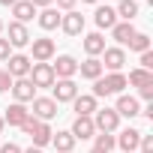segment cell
Instances as JSON below:
<instances>
[{
    "label": "cell",
    "mask_w": 153,
    "mask_h": 153,
    "mask_svg": "<svg viewBox=\"0 0 153 153\" xmlns=\"http://www.w3.org/2000/svg\"><path fill=\"white\" fill-rule=\"evenodd\" d=\"M30 3H33L36 9H48V6H54V0H30Z\"/></svg>",
    "instance_id": "37"
},
{
    "label": "cell",
    "mask_w": 153,
    "mask_h": 153,
    "mask_svg": "<svg viewBox=\"0 0 153 153\" xmlns=\"http://www.w3.org/2000/svg\"><path fill=\"white\" fill-rule=\"evenodd\" d=\"M21 132L24 135H30L33 138V147H45V144H51V126L48 123H42V120H36V117H27L24 123H21Z\"/></svg>",
    "instance_id": "2"
},
{
    "label": "cell",
    "mask_w": 153,
    "mask_h": 153,
    "mask_svg": "<svg viewBox=\"0 0 153 153\" xmlns=\"http://www.w3.org/2000/svg\"><path fill=\"white\" fill-rule=\"evenodd\" d=\"M51 72H54V78H72V75L78 72V60H75L72 54H60L51 63Z\"/></svg>",
    "instance_id": "8"
},
{
    "label": "cell",
    "mask_w": 153,
    "mask_h": 153,
    "mask_svg": "<svg viewBox=\"0 0 153 153\" xmlns=\"http://www.w3.org/2000/svg\"><path fill=\"white\" fill-rule=\"evenodd\" d=\"M27 78H30V84L39 90V87H54V72H51V63H33L30 66V75H27Z\"/></svg>",
    "instance_id": "6"
},
{
    "label": "cell",
    "mask_w": 153,
    "mask_h": 153,
    "mask_svg": "<svg viewBox=\"0 0 153 153\" xmlns=\"http://www.w3.org/2000/svg\"><path fill=\"white\" fill-rule=\"evenodd\" d=\"M12 96H15V102L27 105V102L36 99V87L30 84V78H15L12 81Z\"/></svg>",
    "instance_id": "12"
},
{
    "label": "cell",
    "mask_w": 153,
    "mask_h": 153,
    "mask_svg": "<svg viewBox=\"0 0 153 153\" xmlns=\"http://www.w3.org/2000/svg\"><path fill=\"white\" fill-rule=\"evenodd\" d=\"M135 33H138V30L132 27V21H117V24L111 27V36H114L120 45H129V39H132Z\"/></svg>",
    "instance_id": "22"
},
{
    "label": "cell",
    "mask_w": 153,
    "mask_h": 153,
    "mask_svg": "<svg viewBox=\"0 0 153 153\" xmlns=\"http://www.w3.org/2000/svg\"><path fill=\"white\" fill-rule=\"evenodd\" d=\"M138 150H141V153H153V135H144V132H141V141H138Z\"/></svg>",
    "instance_id": "31"
},
{
    "label": "cell",
    "mask_w": 153,
    "mask_h": 153,
    "mask_svg": "<svg viewBox=\"0 0 153 153\" xmlns=\"http://www.w3.org/2000/svg\"><path fill=\"white\" fill-rule=\"evenodd\" d=\"M6 63H9L6 72L12 75V78H27V75H30V66H33V60H30L27 54H12Z\"/></svg>",
    "instance_id": "10"
},
{
    "label": "cell",
    "mask_w": 153,
    "mask_h": 153,
    "mask_svg": "<svg viewBox=\"0 0 153 153\" xmlns=\"http://www.w3.org/2000/svg\"><path fill=\"white\" fill-rule=\"evenodd\" d=\"M93 126H96V132H117L120 117H117L114 108H96L93 111Z\"/></svg>",
    "instance_id": "5"
},
{
    "label": "cell",
    "mask_w": 153,
    "mask_h": 153,
    "mask_svg": "<svg viewBox=\"0 0 153 153\" xmlns=\"http://www.w3.org/2000/svg\"><path fill=\"white\" fill-rule=\"evenodd\" d=\"M54 39H48V36H39V39H30V60L33 63H48L51 57H54Z\"/></svg>",
    "instance_id": "3"
},
{
    "label": "cell",
    "mask_w": 153,
    "mask_h": 153,
    "mask_svg": "<svg viewBox=\"0 0 153 153\" xmlns=\"http://www.w3.org/2000/svg\"><path fill=\"white\" fill-rule=\"evenodd\" d=\"M6 42H9L12 48H24V45H30V30H27V24L12 21L9 30H6Z\"/></svg>",
    "instance_id": "11"
},
{
    "label": "cell",
    "mask_w": 153,
    "mask_h": 153,
    "mask_svg": "<svg viewBox=\"0 0 153 153\" xmlns=\"http://www.w3.org/2000/svg\"><path fill=\"white\" fill-rule=\"evenodd\" d=\"M30 117V111H27V105H21V102H12L9 108H6V114H3V123H9V126H18L21 129V123Z\"/></svg>",
    "instance_id": "17"
},
{
    "label": "cell",
    "mask_w": 153,
    "mask_h": 153,
    "mask_svg": "<svg viewBox=\"0 0 153 153\" xmlns=\"http://www.w3.org/2000/svg\"><path fill=\"white\" fill-rule=\"evenodd\" d=\"M129 48H132V51H138V54L150 51V36H147V33H135V36L129 39Z\"/></svg>",
    "instance_id": "29"
},
{
    "label": "cell",
    "mask_w": 153,
    "mask_h": 153,
    "mask_svg": "<svg viewBox=\"0 0 153 153\" xmlns=\"http://www.w3.org/2000/svg\"><path fill=\"white\" fill-rule=\"evenodd\" d=\"M0 153H21L18 144H0Z\"/></svg>",
    "instance_id": "36"
},
{
    "label": "cell",
    "mask_w": 153,
    "mask_h": 153,
    "mask_svg": "<svg viewBox=\"0 0 153 153\" xmlns=\"http://www.w3.org/2000/svg\"><path fill=\"white\" fill-rule=\"evenodd\" d=\"M102 57H105V60H99V63H102V69H108V72H120V66L126 63V51H123V48H105Z\"/></svg>",
    "instance_id": "13"
},
{
    "label": "cell",
    "mask_w": 153,
    "mask_h": 153,
    "mask_svg": "<svg viewBox=\"0 0 153 153\" xmlns=\"http://www.w3.org/2000/svg\"><path fill=\"white\" fill-rule=\"evenodd\" d=\"M138 93H141V99H144V102H153V84H147V87H138Z\"/></svg>",
    "instance_id": "34"
},
{
    "label": "cell",
    "mask_w": 153,
    "mask_h": 153,
    "mask_svg": "<svg viewBox=\"0 0 153 153\" xmlns=\"http://www.w3.org/2000/svg\"><path fill=\"white\" fill-rule=\"evenodd\" d=\"M9 57H12V45H9V42L3 39V36H0V60H3V63H6Z\"/></svg>",
    "instance_id": "32"
},
{
    "label": "cell",
    "mask_w": 153,
    "mask_h": 153,
    "mask_svg": "<svg viewBox=\"0 0 153 153\" xmlns=\"http://www.w3.org/2000/svg\"><path fill=\"white\" fill-rule=\"evenodd\" d=\"M93 21H96L99 30H111V27L117 24V12H114V6H96Z\"/></svg>",
    "instance_id": "18"
},
{
    "label": "cell",
    "mask_w": 153,
    "mask_h": 153,
    "mask_svg": "<svg viewBox=\"0 0 153 153\" xmlns=\"http://www.w3.org/2000/svg\"><path fill=\"white\" fill-rule=\"evenodd\" d=\"M51 144L57 153H72L75 138H72V132H51Z\"/></svg>",
    "instance_id": "24"
},
{
    "label": "cell",
    "mask_w": 153,
    "mask_h": 153,
    "mask_svg": "<svg viewBox=\"0 0 153 153\" xmlns=\"http://www.w3.org/2000/svg\"><path fill=\"white\" fill-rule=\"evenodd\" d=\"M93 138H96V150H102V153H111V150L117 147V138H114L111 132H96Z\"/></svg>",
    "instance_id": "28"
},
{
    "label": "cell",
    "mask_w": 153,
    "mask_h": 153,
    "mask_svg": "<svg viewBox=\"0 0 153 153\" xmlns=\"http://www.w3.org/2000/svg\"><path fill=\"white\" fill-rule=\"evenodd\" d=\"M75 96H78V84H75L72 78H57L54 87H51V99L60 105V102H72Z\"/></svg>",
    "instance_id": "7"
},
{
    "label": "cell",
    "mask_w": 153,
    "mask_h": 153,
    "mask_svg": "<svg viewBox=\"0 0 153 153\" xmlns=\"http://www.w3.org/2000/svg\"><path fill=\"white\" fill-rule=\"evenodd\" d=\"M60 30H63L66 36H78V33L84 30V15H81L78 9H69V12L60 18Z\"/></svg>",
    "instance_id": "9"
},
{
    "label": "cell",
    "mask_w": 153,
    "mask_h": 153,
    "mask_svg": "<svg viewBox=\"0 0 153 153\" xmlns=\"http://www.w3.org/2000/svg\"><path fill=\"white\" fill-rule=\"evenodd\" d=\"M126 87V75L123 72H108V75H99V78L93 81V93L96 99H105V96H120Z\"/></svg>",
    "instance_id": "1"
},
{
    "label": "cell",
    "mask_w": 153,
    "mask_h": 153,
    "mask_svg": "<svg viewBox=\"0 0 153 153\" xmlns=\"http://www.w3.org/2000/svg\"><path fill=\"white\" fill-rule=\"evenodd\" d=\"M126 84H132V87H147V84H153V72H147V69H132L129 72V78H126Z\"/></svg>",
    "instance_id": "26"
},
{
    "label": "cell",
    "mask_w": 153,
    "mask_h": 153,
    "mask_svg": "<svg viewBox=\"0 0 153 153\" xmlns=\"http://www.w3.org/2000/svg\"><path fill=\"white\" fill-rule=\"evenodd\" d=\"M114 111H117V117H138V114H141V105H138V99H135V96L120 93V96H117Z\"/></svg>",
    "instance_id": "14"
},
{
    "label": "cell",
    "mask_w": 153,
    "mask_h": 153,
    "mask_svg": "<svg viewBox=\"0 0 153 153\" xmlns=\"http://www.w3.org/2000/svg\"><path fill=\"white\" fill-rule=\"evenodd\" d=\"M3 126H6V123H3V117H0V132H3Z\"/></svg>",
    "instance_id": "42"
},
{
    "label": "cell",
    "mask_w": 153,
    "mask_h": 153,
    "mask_svg": "<svg viewBox=\"0 0 153 153\" xmlns=\"http://www.w3.org/2000/svg\"><path fill=\"white\" fill-rule=\"evenodd\" d=\"M30 105H33V108H30V117H36V120H42V123H48L51 117H57V102H54L51 96H36Z\"/></svg>",
    "instance_id": "4"
},
{
    "label": "cell",
    "mask_w": 153,
    "mask_h": 153,
    "mask_svg": "<svg viewBox=\"0 0 153 153\" xmlns=\"http://www.w3.org/2000/svg\"><path fill=\"white\" fill-rule=\"evenodd\" d=\"M18 0H0V6H15Z\"/></svg>",
    "instance_id": "38"
},
{
    "label": "cell",
    "mask_w": 153,
    "mask_h": 153,
    "mask_svg": "<svg viewBox=\"0 0 153 153\" xmlns=\"http://www.w3.org/2000/svg\"><path fill=\"white\" fill-rule=\"evenodd\" d=\"M84 51H87L90 57H99V54L105 51V36H102V33H87V36H84Z\"/></svg>",
    "instance_id": "23"
},
{
    "label": "cell",
    "mask_w": 153,
    "mask_h": 153,
    "mask_svg": "<svg viewBox=\"0 0 153 153\" xmlns=\"http://www.w3.org/2000/svg\"><path fill=\"white\" fill-rule=\"evenodd\" d=\"M60 18H63V15H60L54 6H48V9H42V12L36 15V21H39L42 30H57V27H60Z\"/></svg>",
    "instance_id": "20"
},
{
    "label": "cell",
    "mask_w": 153,
    "mask_h": 153,
    "mask_svg": "<svg viewBox=\"0 0 153 153\" xmlns=\"http://www.w3.org/2000/svg\"><path fill=\"white\" fill-rule=\"evenodd\" d=\"M54 3H57V9H75V3H78V0H54Z\"/></svg>",
    "instance_id": "35"
},
{
    "label": "cell",
    "mask_w": 153,
    "mask_h": 153,
    "mask_svg": "<svg viewBox=\"0 0 153 153\" xmlns=\"http://www.w3.org/2000/svg\"><path fill=\"white\" fill-rule=\"evenodd\" d=\"M3 30H6V24H3V21H0V36H3Z\"/></svg>",
    "instance_id": "40"
},
{
    "label": "cell",
    "mask_w": 153,
    "mask_h": 153,
    "mask_svg": "<svg viewBox=\"0 0 153 153\" xmlns=\"http://www.w3.org/2000/svg\"><path fill=\"white\" fill-rule=\"evenodd\" d=\"M114 138H117V144H120L123 153H135V150H138V141H141V132H138V129H123V132L114 135Z\"/></svg>",
    "instance_id": "19"
},
{
    "label": "cell",
    "mask_w": 153,
    "mask_h": 153,
    "mask_svg": "<svg viewBox=\"0 0 153 153\" xmlns=\"http://www.w3.org/2000/svg\"><path fill=\"white\" fill-rule=\"evenodd\" d=\"M12 81H15L12 75H9L6 69H0V93H6V90H12Z\"/></svg>",
    "instance_id": "30"
},
{
    "label": "cell",
    "mask_w": 153,
    "mask_h": 153,
    "mask_svg": "<svg viewBox=\"0 0 153 153\" xmlns=\"http://www.w3.org/2000/svg\"><path fill=\"white\" fill-rule=\"evenodd\" d=\"M141 69H147V72L153 69V51H144L141 54Z\"/></svg>",
    "instance_id": "33"
},
{
    "label": "cell",
    "mask_w": 153,
    "mask_h": 153,
    "mask_svg": "<svg viewBox=\"0 0 153 153\" xmlns=\"http://www.w3.org/2000/svg\"><path fill=\"white\" fill-rule=\"evenodd\" d=\"M21 153H42L39 147H30V150H21Z\"/></svg>",
    "instance_id": "39"
},
{
    "label": "cell",
    "mask_w": 153,
    "mask_h": 153,
    "mask_svg": "<svg viewBox=\"0 0 153 153\" xmlns=\"http://www.w3.org/2000/svg\"><path fill=\"white\" fill-rule=\"evenodd\" d=\"M72 108H75V117H93V111L99 105H96V96L84 93V96H75L72 99Z\"/></svg>",
    "instance_id": "16"
},
{
    "label": "cell",
    "mask_w": 153,
    "mask_h": 153,
    "mask_svg": "<svg viewBox=\"0 0 153 153\" xmlns=\"http://www.w3.org/2000/svg\"><path fill=\"white\" fill-rule=\"evenodd\" d=\"M78 72H81V78H90V81H96L99 75H102V63H99L96 57H87L84 63H78Z\"/></svg>",
    "instance_id": "25"
},
{
    "label": "cell",
    "mask_w": 153,
    "mask_h": 153,
    "mask_svg": "<svg viewBox=\"0 0 153 153\" xmlns=\"http://www.w3.org/2000/svg\"><path fill=\"white\" fill-rule=\"evenodd\" d=\"M90 153H102V150H96V147H93V150H90Z\"/></svg>",
    "instance_id": "43"
},
{
    "label": "cell",
    "mask_w": 153,
    "mask_h": 153,
    "mask_svg": "<svg viewBox=\"0 0 153 153\" xmlns=\"http://www.w3.org/2000/svg\"><path fill=\"white\" fill-rule=\"evenodd\" d=\"M12 15H15V21H18V24H27V21H33L36 6L30 3V0H18V3L12 6Z\"/></svg>",
    "instance_id": "21"
},
{
    "label": "cell",
    "mask_w": 153,
    "mask_h": 153,
    "mask_svg": "<svg viewBox=\"0 0 153 153\" xmlns=\"http://www.w3.org/2000/svg\"><path fill=\"white\" fill-rule=\"evenodd\" d=\"M114 12H117V18H123V21H132V18L138 15V3H135V0H120Z\"/></svg>",
    "instance_id": "27"
},
{
    "label": "cell",
    "mask_w": 153,
    "mask_h": 153,
    "mask_svg": "<svg viewBox=\"0 0 153 153\" xmlns=\"http://www.w3.org/2000/svg\"><path fill=\"white\" fill-rule=\"evenodd\" d=\"M81 3H99V0H81Z\"/></svg>",
    "instance_id": "41"
},
{
    "label": "cell",
    "mask_w": 153,
    "mask_h": 153,
    "mask_svg": "<svg viewBox=\"0 0 153 153\" xmlns=\"http://www.w3.org/2000/svg\"><path fill=\"white\" fill-rule=\"evenodd\" d=\"M69 132H72V138H75V141H78V138H81V141L93 138V135H96L93 117H75V123H72V129H69Z\"/></svg>",
    "instance_id": "15"
}]
</instances>
